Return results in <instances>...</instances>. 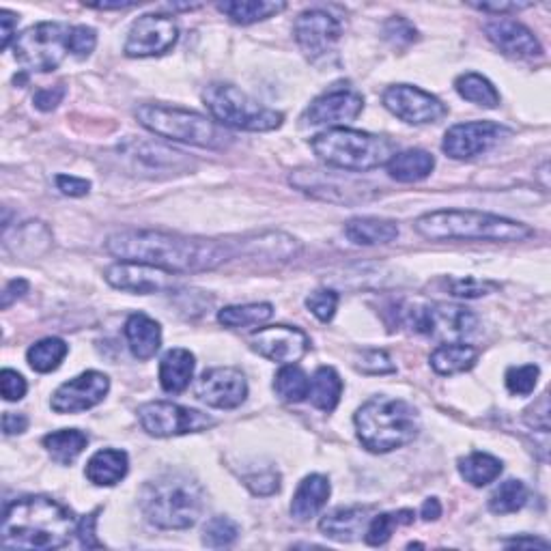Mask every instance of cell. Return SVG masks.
I'll return each instance as SVG.
<instances>
[{
  "instance_id": "8992f818",
  "label": "cell",
  "mask_w": 551,
  "mask_h": 551,
  "mask_svg": "<svg viewBox=\"0 0 551 551\" xmlns=\"http://www.w3.org/2000/svg\"><path fill=\"white\" fill-rule=\"evenodd\" d=\"M310 147L321 162L347 173L375 171L397 153L388 138L351 127H330L310 140Z\"/></svg>"
},
{
  "instance_id": "484cf974",
  "label": "cell",
  "mask_w": 551,
  "mask_h": 551,
  "mask_svg": "<svg viewBox=\"0 0 551 551\" xmlns=\"http://www.w3.org/2000/svg\"><path fill=\"white\" fill-rule=\"evenodd\" d=\"M330 493H332V487H330V480L326 476H321V474L306 476L293 496L291 517L295 521L313 519L321 511V508L328 504Z\"/></svg>"
},
{
  "instance_id": "603a6c76",
  "label": "cell",
  "mask_w": 551,
  "mask_h": 551,
  "mask_svg": "<svg viewBox=\"0 0 551 551\" xmlns=\"http://www.w3.org/2000/svg\"><path fill=\"white\" fill-rule=\"evenodd\" d=\"M489 41L511 59H539L543 46L528 26L511 18H493L485 24Z\"/></svg>"
},
{
  "instance_id": "b9f144b4",
  "label": "cell",
  "mask_w": 551,
  "mask_h": 551,
  "mask_svg": "<svg viewBox=\"0 0 551 551\" xmlns=\"http://www.w3.org/2000/svg\"><path fill=\"white\" fill-rule=\"evenodd\" d=\"M414 513L412 511H399V513H384V515H377V517H371L369 526H366V532H364V541L366 545L371 547H379V545H386L390 541L392 532L401 528V526H409L414 524Z\"/></svg>"
},
{
  "instance_id": "8fae6325",
  "label": "cell",
  "mask_w": 551,
  "mask_h": 551,
  "mask_svg": "<svg viewBox=\"0 0 551 551\" xmlns=\"http://www.w3.org/2000/svg\"><path fill=\"white\" fill-rule=\"evenodd\" d=\"M138 420L143 429L153 437H177L188 433H201L216 422L211 416L168 401L145 403L138 409Z\"/></svg>"
},
{
  "instance_id": "f5cc1de1",
  "label": "cell",
  "mask_w": 551,
  "mask_h": 551,
  "mask_svg": "<svg viewBox=\"0 0 551 551\" xmlns=\"http://www.w3.org/2000/svg\"><path fill=\"white\" fill-rule=\"evenodd\" d=\"M63 97H65V87H63V84H56V87L39 89L33 97V104L41 112H50L63 102Z\"/></svg>"
},
{
  "instance_id": "db71d44e",
  "label": "cell",
  "mask_w": 551,
  "mask_h": 551,
  "mask_svg": "<svg viewBox=\"0 0 551 551\" xmlns=\"http://www.w3.org/2000/svg\"><path fill=\"white\" fill-rule=\"evenodd\" d=\"M526 422L530 427L539 429L543 433L549 431V399L547 394L539 399V403H534V407H530L526 412Z\"/></svg>"
},
{
  "instance_id": "1f68e13d",
  "label": "cell",
  "mask_w": 551,
  "mask_h": 551,
  "mask_svg": "<svg viewBox=\"0 0 551 551\" xmlns=\"http://www.w3.org/2000/svg\"><path fill=\"white\" fill-rule=\"evenodd\" d=\"M242 250L252 257H263L272 261H291L300 254L298 239L282 233H265L257 239H246L242 242Z\"/></svg>"
},
{
  "instance_id": "ee69618b",
  "label": "cell",
  "mask_w": 551,
  "mask_h": 551,
  "mask_svg": "<svg viewBox=\"0 0 551 551\" xmlns=\"http://www.w3.org/2000/svg\"><path fill=\"white\" fill-rule=\"evenodd\" d=\"M539 375L541 369L536 364L513 366V369L506 371V388L511 394H517V397H528V394L534 392Z\"/></svg>"
},
{
  "instance_id": "60d3db41",
  "label": "cell",
  "mask_w": 551,
  "mask_h": 551,
  "mask_svg": "<svg viewBox=\"0 0 551 551\" xmlns=\"http://www.w3.org/2000/svg\"><path fill=\"white\" fill-rule=\"evenodd\" d=\"M528 502V487L521 480H504V483L491 493L489 511L496 515H511L521 511Z\"/></svg>"
},
{
  "instance_id": "7bdbcfd3",
  "label": "cell",
  "mask_w": 551,
  "mask_h": 551,
  "mask_svg": "<svg viewBox=\"0 0 551 551\" xmlns=\"http://www.w3.org/2000/svg\"><path fill=\"white\" fill-rule=\"evenodd\" d=\"M239 539V526L229 517H211L203 530V545L211 549L231 547Z\"/></svg>"
},
{
  "instance_id": "83f0119b",
  "label": "cell",
  "mask_w": 551,
  "mask_h": 551,
  "mask_svg": "<svg viewBox=\"0 0 551 551\" xmlns=\"http://www.w3.org/2000/svg\"><path fill=\"white\" fill-rule=\"evenodd\" d=\"M435 168V158L429 151L407 149L394 153L386 164L388 175L399 183H416L427 179Z\"/></svg>"
},
{
  "instance_id": "e575fe53",
  "label": "cell",
  "mask_w": 551,
  "mask_h": 551,
  "mask_svg": "<svg viewBox=\"0 0 551 551\" xmlns=\"http://www.w3.org/2000/svg\"><path fill=\"white\" fill-rule=\"evenodd\" d=\"M87 444H89L87 433H82L78 429L54 431L44 437V448L48 450L52 461H56L59 465H72L82 455V450L87 448Z\"/></svg>"
},
{
  "instance_id": "ba28073f",
  "label": "cell",
  "mask_w": 551,
  "mask_h": 551,
  "mask_svg": "<svg viewBox=\"0 0 551 551\" xmlns=\"http://www.w3.org/2000/svg\"><path fill=\"white\" fill-rule=\"evenodd\" d=\"M203 102L220 125L244 132H272L282 125V115L261 106L250 95L233 84H209L203 91Z\"/></svg>"
},
{
  "instance_id": "d6a6232c",
  "label": "cell",
  "mask_w": 551,
  "mask_h": 551,
  "mask_svg": "<svg viewBox=\"0 0 551 551\" xmlns=\"http://www.w3.org/2000/svg\"><path fill=\"white\" fill-rule=\"evenodd\" d=\"M343 394V379L332 366H321L310 379L308 399L321 412H334Z\"/></svg>"
},
{
  "instance_id": "f907efd6",
  "label": "cell",
  "mask_w": 551,
  "mask_h": 551,
  "mask_svg": "<svg viewBox=\"0 0 551 551\" xmlns=\"http://www.w3.org/2000/svg\"><path fill=\"white\" fill-rule=\"evenodd\" d=\"M246 485L254 496H274L280 491V476L274 470L246 476Z\"/></svg>"
},
{
  "instance_id": "91938a15",
  "label": "cell",
  "mask_w": 551,
  "mask_h": 551,
  "mask_svg": "<svg viewBox=\"0 0 551 551\" xmlns=\"http://www.w3.org/2000/svg\"><path fill=\"white\" fill-rule=\"evenodd\" d=\"M28 427V418L24 414H13V412H7L3 416V431L5 435H18V433H24Z\"/></svg>"
},
{
  "instance_id": "5bb4252c",
  "label": "cell",
  "mask_w": 551,
  "mask_h": 551,
  "mask_svg": "<svg viewBox=\"0 0 551 551\" xmlns=\"http://www.w3.org/2000/svg\"><path fill=\"white\" fill-rule=\"evenodd\" d=\"M179 39V26L171 16L162 13H147L138 18L125 39V54L132 59H145V56H160L173 50Z\"/></svg>"
},
{
  "instance_id": "3957f363",
  "label": "cell",
  "mask_w": 551,
  "mask_h": 551,
  "mask_svg": "<svg viewBox=\"0 0 551 551\" xmlns=\"http://www.w3.org/2000/svg\"><path fill=\"white\" fill-rule=\"evenodd\" d=\"M414 229L431 239V242H448V239H463V242H526L534 235L528 224L508 220L487 211L474 209H440L420 216Z\"/></svg>"
},
{
  "instance_id": "7a4b0ae2",
  "label": "cell",
  "mask_w": 551,
  "mask_h": 551,
  "mask_svg": "<svg viewBox=\"0 0 551 551\" xmlns=\"http://www.w3.org/2000/svg\"><path fill=\"white\" fill-rule=\"evenodd\" d=\"M76 530L67 506L48 496H26L5 506L0 541L9 549H61Z\"/></svg>"
},
{
  "instance_id": "d590c367",
  "label": "cell",
  "mask_w": 551,
  "mask_h": 551,
  "mask_svg": "<svg viewBox=\"0 0 551 551\" xmlns=\"http://www.w3.org/2000/svg\"><path fill=\"white\" fill-rule=\"evenodd\" d=\"M459 474L472 487H485L502 474V461L487 455V452H472L459 461Z\"/></svg>"
},
{
  "instance_id": "ac0fdd59",
  "label": "cell",
  "mask_w": 551,
  "mask_h": 551,
  "mask_svg": "<svg viewBox=\"0 0 551 551\" xmlns=\"http://www.w3.org/2000/svg\"><path fill=\"white\" fill-rule=\"evenodd\" d=\"M110 390V379L100 371H87L65 381L52 394L50 407L56 414H80L100 405Z\"/></svg>"
},
{
  "instance_id": "7dc6e473",
  "label": "cell",
  "mask_w": 551,
  "mask_h": 551,
  "mask_svg": "<svg viewBox=\"0 0 551 551\" xmlns=\"http://www.w3.org/2000/svg\"><path fill=\"white\" fill-rule=\"evenodd\" d=\"M97 46V33L91 26H74L72 37H69V52H72L76 59H87Z\"/></svg>"
},
{
  "instance_id": "681fc988",
  "label": "cell",
  "mask_w": 551,
  "mask_h": 551,
  "mask_svg": "<svg viewBox=\"0 0 551 551\" xmlns=\"http://www.w3.org/2000/svg\"><path fill=\"white\" fill-rule=\"evenodd\" d=\"M384 35L388 41H392V44H397V46H407L418 39L416 28L409 24L405 18L388 20L384 26Z\"/></svg>"
},
{
  "instance_id": "be15d7a7",
  "label": "cell",
  "mask_w": 551,
  "mask_h": 551,
  "mask_svg": "<svg viewBox=\"0 0 551 551\" xmlns=\"http://www.w3.org/2000/svg\"><path fill=\"white\" fill-rule=\"evenodd\" d=\"M420 517L425 521H435L442 517V504L437 498H429L425 504H422L420 508Z\"/></svg>"
},
{
  "instance_id": "4dcf8cb0",
  "label": "cell",
  "mask_w": 551,
  "mask_h": 551,
  "mask_svg": "<svg viewBox=\"0 0 551 551\" xmlns=\"http://www.w3.org/2000/svg\"><path fill=\"white\" fill-rule=\"evenodd\" d=\"M429 362L437 375H459L474 369L478 362V349L465 343H444L431 353Z\"/></svg>"
},
{
  "instance_id": "6da1fadb",
  "label": "cell",
  "mask_w": 551,
  "mask_h": 551,
  "mask_svg": "<svg viewBox=\"0 0 551 551\" xmlns=\"http://www.w3.org/2000/svg\"><path fill=\"white\" fill-rule=\"evenodd\" d=\"M106 250L119 261L151 265L175 276L211 272L235 257L231 244L151 229L112 233L106 239Z\"/></svg>"
},
{
  "instance_id": "30bf717a",
  "label": "cell",
  "mask_w": 551,
  "mask_h": 551,
  "mask_svg": "<svg viewBox=\"0 0 551 551\" xmlns=\"http://www.w3.org/2000/svg\"><path fill=\"white\" fill-rule=\"evenodd\" d=\"M72 28L63 22H39L28 26L16 41H13V54L16 61L35 74H50L59 67L69 54V37Z\"/></svg>"
},
{
  "instance_id": "d4e9b609",
  "label": "cell",
  "mask_w": 551,
  "mask_h": 551,
  "mask_svg": "<svg viewBox=\"0 0 551 551\" xmlns=\"http://www.w3.org/2000/svg\"><path fill=\"white\" fill-rule=\"evenodd\" d=\"M125 338L134 358L151 360L162 347V328L149 315L134 313L125 321Z\"/></svg>"
},
{
  "instance_id": "277c9868",
  "label": "cell",
  "mask_w": 551,
  "mask_h": 551,
  "mask_svg": "<svg viewBox=\"0 0 551 551\" xmlns=\"http://www.w3.org/2000/svg\"><path fill=\"white\" fill-rule=\"evenodd\" d=\"M205 504L203 487L188 474L168 472L149 480L140 493V508L151 526L188 530L199 521Z\"/></svg>"
},
{
  "instance_id": "9f6ffc18",
  "label": "cell",
  "mask_w": 551,
  "mask_h": 551,
  "mask_svg": "<svg viewBox=\"0 0 551 551\" xmlns=\"http://www.w3.org/2000/svg\"><path fill=\"white\" fill-rule=\"evenodd\" d=\"M56 186L67 196H87L91 190V181L72 175H59L56 177Z\"/></svg>"
},
{
  "instance_id": "11a10c76",
  "label": "cell",
  "mask_w": 551,
  "mask_h": 551,
  "mask_svg": "<svg viewBox=\"0 0 551 551\" xmlns=\"http://www.w3.org/2000/svg\"><path fill=\"white\" fill-rule=\"evenodd\" d=\"M97 515H100V508L97 511H93L91 515L84 517L80 524H78V539H80V545L82 547H102V543L95 539V524H97Z\"/></svg>"
},
{
  "instance_id": "836d02e7",
  "label": "cell",
  "mask_w": 551,
  "mask_h": 551,
  "mask_svg": "<svg viewBox=\"0 0 551 551\" xmlns=\"http://www.w3.org/2000/svg\"><path fill=\"white\" fill-rule=\"evenodd\" d=\"M218 9L235 24L250 26L278 16L280 11L287 9V5L272 3V0H233V3H220Z\"/></svg>"
},
{
  "instance_id": "f1b7e54d",
  "label": "cell",
  "mask_w": 551,
  "mask_h": 551,
  "mask_svg": "<svg viewBox=\"0 0 551 551\" xmlns=\"http://www.w3.org/2000/svg\"><path fill=\"white\" fill-rule=\"evenodd\" d=\"M194 366V353H190L188 349L177 347L166 351L160 362V384L164 392L179 394L186 390L194 377Z\"/></svg>"
},
{
  "instance_id": "9a60e30c",
  "label": "cell",
  "mask_w": 551,
  "mask_h": 551,
  "mask_svg": "<svg viewBox=\"0 0 551 551\" xmlns=\"http://www.w3.org/2000/svg\"><path fill=\"white\" fill-rule=\"evenodd\" d=\"M506 136H511V130L493 121L459 123L446 132L442 149L452 160H472L500 145Z\"/></svg>"
},
{
  "instance_id": "d6986e66",
  "label": "cell",
  "mask_w": 551,
  "mask_h": 551,
  "mask_svg": "<svg viewBox=\"0 0 551 551\" xmlns=\"http://www.w3.org/2000/svg\"><path fill=\"white\" fill-rule=\"evenodd\" d=\"M196 397L216 409H235L248 397V381L242 371L231 366L205 371L196 381Z\"/></svg>"
},
{
  "instance_id": "ffe728a7",
  "label": "cell",
  "mask_w": 551,
  "mask_h": 551,
  "mask_svg": "<svg viewBox=\"0 0 551 551\" xmlns=\"http://www.w3.org/2000/svg\"><path fill=\"white\" fill-rule=\"evenodd\" d=\"M341 33V22L321 9L304 11L293 26L295 41L308 59H319V56L328 54L341 39Z\"/></svg>"
},
{
  "instance_id": "816d5d0a",
  "label": "cell",
  "mask_w": 551,
  "mask_h": 551,
  "mask_svg": "<svg viewBox=\"0 0 551 551\" xmlns=\"http://www.w3.org/2000/svg\"><path fill=\"white\" fill-rule=\"evenodd\" d=\"M0 388H3L5 401H20L24 399V394L28 390L26 379L18 371L11 369H5L3 375H0Z\"/></svg>"
},
{
  "instance_id": "e7e4bbea",
  "label": "cell",
  "mask_w": 551,
  "mask_h": 551,
  "mask_svg": "<svg viewBox=\"0 0 551 551\" xmlns=\"http://www.w3.org/2000/svg\"><path fill=\"white\" fill-rule=\"evenodd\" d=\"M91 9H102V11H110V9H117V11H121V9H132V7H136V3H93V5H89Z\"/></svg>"
},
{
  "instance_id": "9c48e42d",
  "label": "cell",
  "mask_w": 551,
  "mask_h": 551,
  "mask_svg": "<svg viewBox=\"0 0 551 551\" xmlns=\"http://www.w3.org/2000/svg\"><path fill=\"white\" fill-rule=\"evenodd\" d=\"M399 321L409 332L425 334L437 341L459 343L476 330V315L472 310L452 304L403 302L399 308Z\"/></svg>"
},
{
  "instance_id": "52a82bcc",
  "label": "cell",
  "mask_w": 551,
  "mask_h": 551,
  "mask_svg": "<svg viewBox=\"0 0 551 551\" xmlns=\"http://www.w3.org/2000/svg\"><path fill=\"white\" fill-rule=\"evenodd\" d=\"M136 119L151 134L177 140V143L203 149H224L231 143V136L218 127L216 121L192 110L162 104H143L136 108Z\"/></svg>"
},
{
  "instance_id": "f35d334b",
  "label": "cell",
  "mask_w": 551,
  "mask_h": 551,
  "mask_svg": "<svg viewBox=\"0 0 551 551\" xmlns=\"http://www.w3.org/2000/svg\"><path fill=\"white\" fill-rule=\"evenodd\" d=\"M457 93L476 106L483 108H498L500 106V93L493 84L480 74H463L455 82Z\"/></svg>"
},
{
  "instance_id": "5b68a950",
  "label": "cell",
  "mask_w": 551,
  "mask_h": 551,
  "mask_svg": "<svg viewBox=\"0 0 551 551\" xmlns=\"http://www.w3.org/2000/svg\"><path fill=\"white\" fill-rule=\"evenodd\" d=\"M353 422H356L362 446L379 455L412 444L420 431L416 407L403 399L384 397V394L366 401Z\"/></svg>"
},
{
  "instance_id": "94428289",
  "label": "cell",
  "mask_w": 551,
  "mask_h": 551,
  "mask_svg": "<svg viewBox=\"0 0 551 551\" xmlns=\"http://www.w3.org/2000/svg\"><path fill=\"white\" fill-rule=\"evenodd\" d=\"M472 7L487 11V13H508V11H519V9H528L532 7L530 3H472Z\"/></svg>"
},
{
  "instance_id": "7402d4cb",
  "label": "cell",
  "mask_w": 551,
  "mask_h": 551,
  "mask_svg": "<svg viewBox=\"0 0 551 551\" xmlns=\"http://www.w3.org/2000/svg\"><path fill=\"white\" fill-rule=\"evenodd\" d=\"M108 285L115 289L127 291V293H138V295H149V293H160L166 289H173L175 285V274H168L158 267L143 265V263H127L119 261L110 265L106 270Z\"/></svg>"
},
{
  "instance_id": "2e32d148",
  "label": "cell",
  "mask_w": 551,
  "mask_h": 551,
  "mask_svg": "<svg viewBox=\"0 0 551 551\" xmlns=\"http://www.w3.org/2000/svg\"><path fill=\"white\" fill-rule=\"evenodd\" d=\"M291 186L315 196V199L332 203H356L373 196L369 183L321 171H295L291 175Z\"/></svg>"
},
{
  "instance_id": "4316f807",
  "label": "cell",
  "mask_w": 551,
  "mask_h": 551,
  "mask_svg": "<svg viewBox=\"0 0 551 551\" xmlns=\"http://www.w3.org/2000/svg\"><path fill=\"white\" fill-rule=\"evenodd\" d=\"M130 470V459L127 452L117 448H104L97 450L89 459L87 468H84V476H87L93 485L97 487H112L121 483Z\"/></svg>"
},
{
  "instance_id": "74e56055",
  "label": "cell",
  "mask_w": 551,
  "mask_h": 551,
  "mask_svg": "<svg viewBox=\"0 0 551 551\" xmlns=\"http://www.w3.org/2000/svg\"><path fill=\"white\" fill-rule=\"evenodd\" d=\"M274 390L282 401L287 403H302L308 399L310 379L308 375L295 364H285L274 377Z\"/></svg>"
},
{
  "instance_id": "ab89813d",
  "label": "cell",
  "mask_w": 551,
  "mask_h": 551,
  "mask_svg": "<svg viewBox=\"0 0 551 551\" xmlns=\"http://www.w3.org/2000/svg\"><path fill=\"white\" fill-rule=\"evenodd\" d=\"M67 343L61 338H44V341L35 343L26 353V360L31 364V369L37 373H52L61 366V362L67 356Z\"/></svg>"
},
{
  "instance_id": "6f0895ef",
  "label": "cell",
  "mask_w": 551,
  "mask_h": 551,
  "mask_svg": "<svg viewBox=\"0 0 551 551\" xmlns=\"http://www.w3.org/2000/svg\"><path fill=\"white\" fill-rule=\"evenodd\" d=\"M0 28H3V31H0V48L7 50L11 46V41H16L18 33H16V28H18V16L16 13H11L7 9L0 11Z\"/></svg>"
},
{
  "instance_id": "f6af8a7d",
  "label": "cell",
  "mask_w": 551,
  "mask_h": 551,
  "mask_svg": "<svg viewBox=\"0 0 551 551\" xmlns=\"http://www.w3.org/2000/svg\"><path fill=\"white\" fill-rule=\"evenodd\" d=\"M496 287H498V285H493V282L476 280V278H472V276L448 280V291H450V295H455V298H465V300L483 298V295L491 293Z\"/></svg>"
},
{
  "instance_id": "44dd1931",
  "label": "cell",
  "mask_w": 551,
  "mask_h": 551,
  "mask_svg": "<svg viewBox=\"0 0 551 551\" xmlns=\"http://www.w3.org/2000/svg\"><path fill=\"white\" fill-rule=\"evenodd\" d=\"M250 347L259 353V356L280 362V364H295L300 362L310 347L308 336L289 326H272L261 328L250 336Z\"/></svg>"
},
{
  "instance_id": "e0dca14e",
  "label": "cell",
  "mask_w": 551,
  "mask_h": 551,
  "mask_svg": "<svg viewBox=\"0 0 551 551\" xmlns=\"http://www.w3.org/2000/svg\"><path fill=\"white\" fill-rule=\"evenodd\" d=\"M364 110V97L347 82H338L326 93L315 97L304 112L306 125H341L360 117Z\"/></svg>"
},
{
  "instance_id": "cb8c5ba5",
  "label": "cell",
  "mask_w": 551,
  "mask_h": 551,
  "mask_svg": "<svg viewBox=\"0 0 551 551\" xmlns=\"http://www.w3.org/2000/svg\"><path fill=\"white\" fill-rule=\"evenodd\" d=\"M369 513L371 511L366 506L336 508V511L321 519L319 530L326 534L328 539H334L338 543L356 541L366 532V526H369Z\"/></svg>"
},
{
  "instance_id": "6125c7cd",
  "label": "cell",
  "mask_w": 551,
  "mask_h": 551,
  "mask_svg": "<svg viewBox=\"0 0 551 551\" xmlns=\"http://www.w3.org/2000/svg\"><path fill=\"white\" fill-rule=\"evenodd\" d=\"M504 547H539V549H549V543L543 539H532V536H515V539L504 541Z\"/></svg>"
},
{
  "instance_id": "680465c9",
  "label": "cell",
  "mask_w": 551,
  "mask_h": 551,
  "mask_svg": "<svg viewBox=\"0 0 551 551\" xmlns=\"http://www.w3.org/2000/svg\"><path fill=\"white\" fill-rule=\"evenodd\" d=\"M24 293H28V282L24 278H18V280H11L9 285L5 287L3 291V298H0V306L3 308H9L13 302H16L18 298H22Z\"/></svg>"
},
{
  "instance_id": "8d00e7d4",
  "label": "cell",
  "mask_w": 551,
  "mask_h": 551,
  "mask_svg": "<svg viewBox=\"0 0 551 551\" xmlns=\"http://www.w3.org/2000/svg\"><path fill=\"white\" fill-rule=\"evenodd\" d=\"M274 315L272 304H244V306H226L218 313V321L224 328L231 330H242L261 326V323L270 321Z\"/></svg>"
},
{
  "instance_id": "bcb514c9",
  "label": "cell",
  "mask_w": 551,
  "mask_h": 551,
  "mask_svg": "<svg viewBox=\"0 0 551 551\" xmlns=\"http://www.w3.org/2000/svg\"><path fill=\"white\" fill-rule=\"evenodd\" d=\"M306 306L310 313H313L319 321L328 323L334 319L336 315V308H338V293L336 291H330V289H321V291H315L310 293L306 298Z\"/></svg>"
},
{
  "instance_id": "c3c4849f",
  "label": "cell",
  "mask_w": 551,
  "mask_h": 551,
  "mask_svg": "<svg viewBox=\"0 0 551 551\" xmlns=\"http://www.w3.org/2000/svg\"><path fill=\"white\" fill-rule=\"evenodd\" d=\"M358 369L366 375H386V373L397 371V366L392 364V360H390V356L386 351L371 349V351L362 353V358L358 362Z\"/></svg>"
},
{
  "instance_id": "4fadbf2b",
  "label": "cell",
  "mask_w": 551,
  "mask_h": 551,
  "mask_svg": "<svg viewBox=\"0 0 551 551\" xmlns=\"http://www.w3.org/2000/svg\"><path fill=\"white\" fill-rule=\"evenodd\" d=\"M119 158H123L127 164H130L134 171L140 175H149V177H164L171 175H181L190 171V160L186 158V153L168 149L158 143H149V140H125L123 145H119Z\"/></svg>"
},
{
  "instance_id": "f546056e",
  "label": "cell",
  "mask_w": 551,
  "mask_h": 551,
  "mask_svg": "<svg viewBox=\"0 0 551 551\" xmlns=\"http://www.w3.org/2000/svg\"><path fill=\"white\" fill-rule=\"evenodd\" d=\"M345 235L356 246H384L399 237V224L384 218H353L345 224Z\"/></svg>"
},
{
  "instance_id": "7c38bea8",
  "label": "cell",
  "mask_w": 551,
  "mask_h": 551,
  "mask_svg": "<svg viewBox=\"0 0 551 551\" xmlns=\"http://www.w3.org/2000/svg\"><path fill=\"white\" fill-rule=\"evenodd\" d=\"M386 110L409 125H429L442 121L448 115V108L435 95L422 91L412 84H392L381 95Z\"/></svg>"
}]
</instances>
